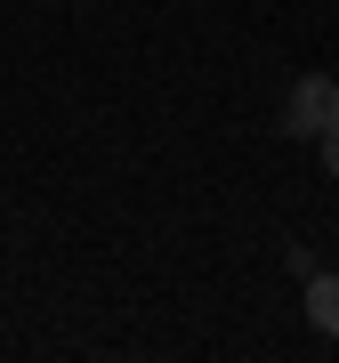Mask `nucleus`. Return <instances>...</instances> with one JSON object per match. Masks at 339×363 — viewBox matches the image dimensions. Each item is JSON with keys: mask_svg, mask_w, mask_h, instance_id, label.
<instances>
[{"mask_svg": "<svg viewBox=\"0 0 339 363\" xmlns=\"http://www.w3.org/2000/svg\"><path fill=\"white\" fill-rule=\"evenodd\" d=\"M339 121V81L331 73H299V89L283 97V138H323Z\"/></svg>", "mask_w": 339, "mask_h": 363, "instance_id": "f257e3e1", "label": "nucleus"}, {"mask_svg": "<svg viewBox=\"0 0 339 363\" xmlns=\"http://www.w3.org/2000/svg\"><path fill=\"white\" fill-rule=\"evenodd\" d=\"M307 323L323 331V339H339V274H331V267L307 274Z\"/></svg>", "mask_w": 339, "mask_h": 363, "instance_id": "f03ea898", "label": "nucleus"}, {"mask_svg": "<svg viewBox=\"0 0 339 363\" xmlns=\"http://www.w3.org/2000/svg\"><path fill=\"white\" fill-rule=\"evenodd\" d=\"M315 145H323V169H331V178H339V121H331V130L315 138Z\"/></svg>", "mask_w": 339, "mask_h": 363, "instance_id": "7ed1b4c3", "label": "nucleus"}]
</instances>
